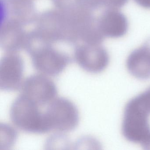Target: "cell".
<instances>
[{
	"label": "cell",
	"mask_w": 150,
	"mask_h": 150,
	"mask_svg": "<svg viewBox=\"0 0 150 150\" xmlns=\"http://www.w3.org/2000/svg\"><path fill=\"white\" fill-rule=\"evenodd\" d=\"M24 64L16 56L4 57L0 63V88L14 91L21 89L23 78Z\"/></svg>",
	"instance_id": "5"
},
{
	"label": "cell",
	"mask_w": 150,
	"mask_h": 150,
	"mask_svg": "<svg viewBox=\"0 0 150 150\" xmlns=\"http://www.w3.org/2000/svg\"><path fill=\"white\" fill-rule=\"evenodd\" d=\"M128 0H103L104 5L108 8L118 9L123 7Z\"/></svg>",
	"instance_id": "11"
},
{
	"label": "cell",
	"mask_w": 150,
	"mask_h": 150,
	"mask_svg": "<svg viewBox=\"0 0 150 150\" xmlns=\"http://www.w3.org/2000/svg\"><path fill=\"white\" fill-rule=\"evenodd\" d=\"M69 61L67 58L58 53L44 52L33 57L35 69L40 73L48 76H58L66 68Z\"/></svg>",
	"instance_id": "8"
},
{
	"label": "cell",
	"mask_w": 150,
	"mask_h": 150,
	"mask_svg": "<svg viewBox=\"0 0 150 150\" xmlns=\"http://www.w3.org/2000/svg\"><path fill=\"white\" fill-rule=\"evenodd\" d=\"M76 59L83 70L88 72L96 74L106 69L109 62V56L104 48L97 47L79 52Z\"/></svg>",
	"instance_id": "7"
},
{
	"label": "cell",
	"mask_w": 150,
	"mask_h": 150,
	"mask_svg": "<svg viewBox=\"0 0 150 150\" xmlns=\"http://www.w3.org/2000/svg\"><path fill=\"white\" fill-rule=\"evenodd\" d=\"M126 67L129 73L137 79H150V38L130 53L126 60Z\"/></svg>",
	"instance_id": "6"
},
{
	"label": "cell",
	"mask_w": 150,
	"mask_h": 150,
	"mask_svg": "<svg viewBox=\"0 0 150 150\" xmlns=\"http://www.w3.org/2000/svg\"><path fill=\"white\" fill-rule=\"evenodd\" d=\"M17 137V132L13 128L8 125L1 123L0 150L10 148L15 143Z\"/></svg>",
	"instance_id": "10"
},
{
	"label": "cell",
	"mask_w": 150,
	"mask_h": 150,
	"mask_svg": "<svg viewBox=\"0 0 150 150\" xmlns=\"http://www.w3.org/2000/svg\"><path fill=\"white\" fill-rule=\"evenodd\" d=\"M150 88L130 100L124 112L123 135L128 141L150 150Z\"/></svg>",
	"instance_id": "1"
},
{
	"label": "cell",
	"mask_w": 150,
	"mask_h": 150,
	"mask_svg": "<svg viewBox=\"0 0 150 150\" xmlns=\"http://www.w3.org/2000/svg\"><path fill=\"white\" fill-rule=\"evenodd\" d=\"M50 131L67 132L74 130L79 122V110L75 104L63 97L56 98L44 112Z\"/></svg>",
	"instance_id": "3"
},
{
	"label": "cell",
	"mask_w": 150,
	"mask_h": 150,
	"mask_svg": "<svg viewBox=\"0 0 150 150\" xmlns=\"http://www.w3.org/2000/svg\"><path fill=\"white\" fill-rule=\"evenodd\" d=\"M100 26L103 35L110 38H119L127 33L128 21L119 9L108 8L102 16Z\"/></svg>",
	"instance_id": "9"
},
{
	"label": "cell",
	"mask_w": 150,
	"mask_h": 150,
	"mask_svg": "<svg viewBox=\"0 0 150 150\" xmlns=\"http://www.w3.org/2000/svg\"><path fill=\"white\" fill-rule=\"evenodd\" d=\"M40 106L24 95L13 102L9 115L12 123L20 129L30 133L42 134L50 131L44 112Z\"/></svg>",
	"instance_id": "2"
},
{
	"label": "cell",
	"mask_w": 150,
	"mask_h": 150,
	"mask_svg": "<svg viewBox=\"0 0 150 150\" xmlns=\"http://www.w3.org/2000/svg\"><path fill=\"white\" fill-rule=\"evenodd\" d=\"M134 1L141 7L150 9V0H134Z\"/></svg>",
	"instance_id": "12"
},
{
	"label": "cell",
	"mask_w": 150,
	"mask_h": 150,
	"mask_svg": "<svg viewBox=\"0 0 150 150\" xmlns=\"http://www.w3.org/2000/svg\"><path fill=\"white\" fill-rule=\"evenodd\" d=\"M22 94L41 106L48 105L57 97V89L49 76L42 74H33L23 81Z\"/></svg>",
	"instance_id": "4"
}]
</instances>
